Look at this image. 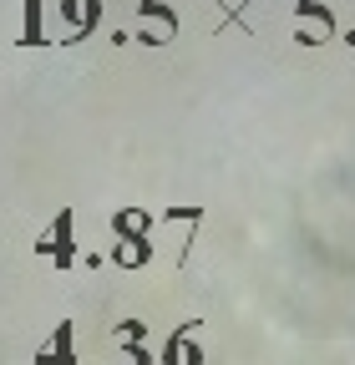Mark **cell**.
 <instances>
[{
	"mask_svg": "<svg viewBox=\"0 0 355 365\" xmlns=\"http://www.w3.org/2000/svg\"><path fill=\"white\" fill-rule=\"evenodd\" d=\"M143 259H148V239H143V234L122 239V249H117V264H122V269H138Z\"/></svg>",
	"mask_w": 355,
	"mask_h": 365,
	"instance_id": "obj_1",
	"label": "cell"
}]
</instances>
